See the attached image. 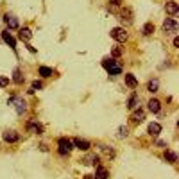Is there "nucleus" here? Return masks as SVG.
I'll return each mask as SVG.
<instances>
[{"mask_svg":"<svg viewBox=\"0 0 179 179\" xmlns=\"http://www.w3.org/2000/svg\"><path fill=\"white\" fill-rule=\"evenodd\" d=\"M118 20H120L122 27H125V25H133V21H134V13H133V9L131 7H124L118 14Z\"/></svg>","mask_w":179,"mask_h":179,"instance_id":"f257e3e1","label":"nucleus"},{"mask_svg":"<svg viewBox=\"0 0 179 179\" xmlns=\"http://www.w3.org/2000/svg\"><path fill=\"white\" fill-rule=\"evenodd\" d=\"M102 66L109 72V75H120L122 73V66L116 63L115 59H104V61H102Z\"/></svg>","mask_w":179,"mask_h":179,"instance_id":"f03ea898","label":"nucleus"},{"mask_svg":"<svg viewBox=\"0 0 179 179\" xmlns=\"http://www.w3.org/2000/svg\"><path fill=\"white\" fill-rule=\"evenodd\" d=\"M57 143H59V154H61V156H68V152L73 149V143H72V140H68V138H59Z\"/></svg>","mask_w":179,"mask_h":179,"instance_id":"7ed1b4c3","label":"nucleus"},{"mask_svg":"<svg viewBox=\"0 0 179 179\" xmlns=\"http://www.w3.org/2000/svg\"><path fill=\"white\" fill-rule=\"evenodd\" d=\"M111 38H113L115 41H118V43H124V41H127V32H125V29L124 27H115L111 29Z\"/></svg>","mask_w":179,"mask_h":179,"instance_id":"20e7f679","label":"nucleus"},{"mask_svg":"<svg viewBox=\"0 0 179 179\" xmlns=\"http://www.w3.org/2000/svg\"><path fill=\"white\" fill-rule=\"evenodd\" d=\"M7 102H9V104H13L18 115H21L23 111H25V109H27V104H25V100L20 99V97H11V99L7 100Z\"/></svg>","mask_w":179,"mask_h":179,"instance_id":"39448f33","label":"nucleus"},{"mask_svg":"<svg viewBox=\"0 0 179 179\" xmlns=\"http://www.w3.org/2000/svg\"><path fill=\"white\" fill-rule=\"evenodd\" d=\"M161 29H163L165 34H172V32H176V31H177V23H176L174 18H165Z\"/></svg>","mask_w":179,"mask_h":179,"instance_id":"423d86ee","label":"nucleus"},{"mask_svg":"<svg viewBox=\"0 0 179 179\" xmlns=\"http://www.w3.org/2000/svg\"><path fill=\"white\" fill-rule=\"evenodd\" d=\"M27 129H29V133H34V134H41L43 133V125L38 120H34V118L27 122Z\"/></svg>","mask_w":179,"mask_h":179,"instance_id":"0eeeda50","label":"nucleus"},{"mask_svg":"<svg viewBox=\"0 0 179 179\" xmlns=\"http://www.w3.org/2000/svg\"><path fill=\"white\" fill-rule=\"evenodd\" d=\"M165 9H167V13L170 14V16H176V14L179 13V4L176 0H170V2L165 4Z\"/></svg>","mask_w":179,"mask_h":179,"instance_id":"6e6552de","label":"nucleus"},{"mask_svg":"<svg viewBox=\"0 0 179 179\" xmlns=\"http://www.w3.org/2000/svg\"><path fill=\"white\" fill-rule=\"evenodd\" d=\"M147 107H149L150 113H159V111H161V102L158 99H150L149 102H147Z\"/></svg>","mask_w":179,"mask_h":179,"instance_id":"1a4fd4ad","label":"nucleus"},{"mask_svg":"<svg viewBox=\"0 0 179 179\" xmlns=\"http://www.w3.org/2000/svg\"><path fill=\"white\" fill-rule=\"evenodd\" d=\"M72 143H73V147H77V149H81V150H88L92 147V143L88 142V140H82V138H75Z\"/></svg>","mask_w":179,"mask_h":179,"instance_id":"9d476101","label":"nucleus"},{"mask_svg":"<svg viewBox=\"0 0 179 179\" xmlns=\"http://www.w3.org/2000/svg\"><path fill=\"white\" fill-rule=\"evenodd\" d=\"M18 133L16 131H6L4 133V142H7V143H16L18 142Z\"/></svg>","mask_w":179,"mask_h":179,"instance_id":"9b49d317","label":"nucleus"},{"mask_svg":"<svg viewBox=\"0 0 179 179\" xmlns=\"http://www.w3.org/2000/svg\"><path fill=\"white\" fill-rule=\"evenodd\" d=\"M143 118H145V111L143 109H136L134 113L131 115V122L133 124H140V122H143Z\"/></svg>","mask_w":179,"mask_h":179,"instance_id":"f8f14e48","label":"nucleus"},{"mask_svg":"<svg viewBox=\"0 0 179 179\" xmlns=\"http://www.w3.org/2000/svg\"><path fill=\"white\" fill-rule=\"evenodd\" d=\"M2 38H4V41L7 43V45H9V47H11V49H16V41H14V38L11 34H9V31H4V32H2Z\"/></svg>","mask_w":179,"mask_h":179,"instance_id":"ddd939ff","label":"nucleus"},{"mask_svg":"<svg viewBox=\"0 0 179 179\" xmlns=\"http://www.w3.org/2000/svg\"><path fill=\"white\" fill-rule=\"evenodd\" d=\"M18 38H20L21 41H29V40L32 38V32H31V29H27V27L20 29V32H18Z\"/></svg>","mask_w":179,"mask_h":179,"instance_id":"4468645a","label":"nucleus"},{"mask_svg":"<svg viewBox=\"0 0 179 179\" xmlns=\"http://www.w3.org/2000/svg\"><path fill=\"white\" fill-rule=\"evenodd\" d=\"M107 176H109L107 168H104V167H97V170H95V176H93V177H95V179H107Z\"/></svg>","mask_w":179,"mask_h":179,"instance_id":"2eb2a0df","label":"nucleus"},{"mask_svg":"<svg viewBox=\"0 0 179 179\" xmlns=\"http://www.w3.org/2000/svg\"><path fill=\"white\" fill-rule=\"evenodd\" d=\"M4 21L7 23V27H9V29H18V20H16L14 16L6 14V16H4Z\"/></svg>","mask_w":179,"mask_h":179,"instance_id":"dca6fc26","label":"nucleus"},{"mask_svg":"<svg viewBox=\"0 0 179 179\" xmlns=\"http://www.w3.org/2000/svg\"><path fill=\"white\" fill-rule=\"evenodd\" d=\"M149 133L152 136H158L159 133H161V125L158 124V122H152V124H149Z\"/></svg>","mask_w":179,"mask_h":179,"instance_id":"f3484780","label":"nucleus"},{"mask_svg":"<svg viewBox=\"0 0 179 179\" xmlns=\"http://www.w3.org/2000/svg\"><path fill=\"white\" fill-rule=\"evenodd\" d=\"M158 88H159V81H158V79H152V81H149V82H147V92L156 93Z\"/></svg>","mask_w":179,"mask_h":179,"instance_id":"a211bd4d","label":"nucleus"},{"mask_svg":"<svg viewBox=\"0 0 179 179\" xmlns=\"http://www.w3.org/2000/svg\"><path fill=\"white\" fill-rule=\"evenodd\" d=\"M125 84H127L129 88H133V90L138 86V81H136V77L133 73H127V75H125Z\"/></svg>","mask_w":179,"mask_h":179,"instance_id":"6ab92c4d","label":"nucleus"},{"mask_svg":"<svg viewBox=\"0 0 179 179\" xmlns=\"http://www.w3.org/2000/svg\"><path fill=\"white\" fill-rule=\"evenodd\" d=\"M138 106V93H133L131 97H129V100H127V109H134V107Z\"/></svg>","mask_w":179,"mask_h":179,"instance_id":"aec40b11","label":"nucleus"},{"mask_svg":"<svg viewBox=\"0 0 179 179\" xmlns=\"http://www.w3.org/2000/svg\"><path fill=\"white\" fill-rule=\"evenodd\" d=\"M165 159H167L168 163H176V161H177V156H176V152H174V150L167 149V150H165Z\"/></svg>","mask_w":179,"mask_h":179,"instance_id":"412c9836","label":"nucleus"},{"mask_svg":"<svg viewBox=\"0 0 179 179\" xmlns=\"http://www.w3.org/2000/svg\"><path fill=\"white\" fill-rule=\"evenodd\" d=\"M38 73H40L41 77H50V75L54 73V70L49 68V66H40V68H38Z\"/></svg>","mask_w":179,"mask_h":179,"instance_id":"4be33fe9","label":"nucleus"},{"mask_svg":"<svg viewBox=\"0 0 179 179\" xmlns=\"http://www.w3.org/2000/svg\"><path fill=\"white\" fill-rule=\"evenodd\" d=\"M13 81L16 82V84H21V82H23V75H21V70H20V68H16V70H14Z\"/></svg>","mask_w":179,"mask_h":179,"instance_id":"5701e85b","label":"nucleus"},{"mask_svg":"<svg viewBox=\"0 0 179 179\" xmlns=\"http://www.w3.org/2000/svg\"><path fill=\"white\" fill-rule=\"evenodd\" d=\"M143 34L145 36H150L152 34V32H154V23H150V21H147V23H145V25H143Z\"/></svg>","mask_w":179,"mask_h":179,"instance_id":"b1692460","label":"nucleus"},{"mask_svg":"<svg viewBox=\"0 0 179 179\" xmlns=\"http://www.w3.org/2000/svg\"><path fill=\"white\" fill-rule=\"evenodd\" d=\"M84 161L88 165H97V163H99V156H97V154H88Z\"/></svg>","mask_w":179,"mask_h":179,"instance_id":"393cba45","label":"nucleus"},{"mask_svg":"<svg viewBox=\"0 0 179 179\" xmlns=\"http://www.w3.org/2000/svg\"><path fill=\"white\" fill-rule=\"evenodd\" d=\"M100 150H102L107 158H115V150L111 149V147H107V145H100Z\"/></svg>","mask_w":179,"mask_h":179,"instance_id":"a878e982","label":"nucleus"},{"mask_svg":"<svg viewBox=\"0 0 179 179\" xmlns=\"http://www.w3.org/2000/svg\"><path fill=\"white\" fill-rule=\"evenodd\" d=\"M122 2H124V0H109V4H111V6H109V11H115L118 6H122Z\"/></svg>","mask_w":179,"mask_h":179,"instance_id":"bb28decb","label":"nucleus"},{"mask_svg":"<svg viewBox=\"0 0 179 179\" xmlns=\"http://www.w3.org/2000/svg\"><path fill=\"white\" fill-rule=\"evenodd\" d=\"M41 82H40V81H34V82H32V90H31V92H36V90H41Z\"/></svg>","mask_w":179,"mask_h":179,"instance_id":"cd10ccee","label":"nucleus"},{"mask_svg":"<svg viewBox=\"0 0 179 179\" xmlns=\"http://www.w3.org/2000/svg\"><path fill=\"white\" fill-rule=\"evenodd\" d=\"M9 84V77H0V88H6Z\"/></svg>","mask_w":179,"mask_h":179,"instance_id":"c85d7f7f","label":"nucleus"},{"mask_svg":"<svg viewBox=\"0 0 179 179\" xmlns=\"http://www.w3.org/2000/svg\"><path fill=\"white\" fill-rule=\"evenodd\" d=\"M118 136H120V138L127 136V127H118Z\"/></svg>","mask_w":179,"mask_h":179,"instance_id":"c756f323","label":"nucleus"},{"mask_svg":"<svg viewBox=\"0 0 179 179\" xmlns=\"http://www.w3.org/2000/svg\"><path fill=\"white\" fill-rule=\"evenodd\" d=\"M122 56V49L120 47H115L113 49V57H120Z\"/></svg>","mask_w":179,"mask_h":179,"instance_id":"7c9ffc66","label":"nucleus"},{"mask_svg":"<svg viewBox=\"0 0 179 179\" xmlns=\"http://www.w3.org/2000/svg\"><path fill=\"white\" fill-rule=\"evenodd\" d=\"M174 47H179V38H177V36L174 38Z\"/></svg>","mask_w":179,"mask_h":179,"instance_id":"2f4dec72","label":"nucleus"},{"mask_svg":"<svg viewBox=\"0 0 179 179\" xmlns=\"http://www.w3.org/2000/svg\"><path fill=\"white\" fill-rule=\"evenodd\" d=\"M84 179H95V177H93V176H90V174H88V176H84Z\"/></svg>","mask_w":179,"mask_h":179,"instance_id":"473e14b6","label":"nucleus"}]
</instances>
